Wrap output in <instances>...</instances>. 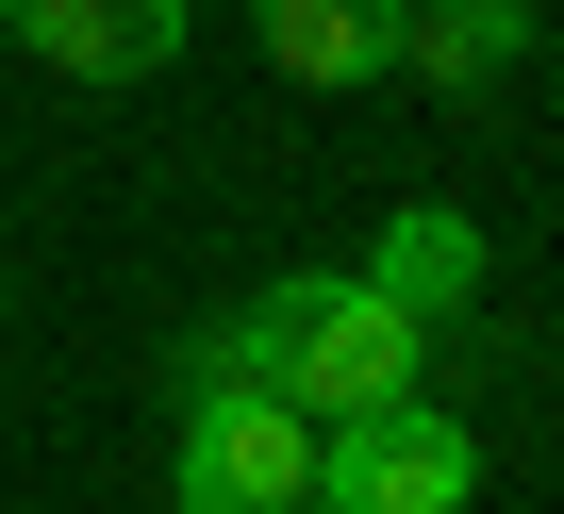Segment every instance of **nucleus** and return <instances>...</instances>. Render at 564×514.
I'll list each match as a JSON object with an SVG mask.
<instances>
[{"mask_svg":"<svg viewBox=\"0 0 564 514\" xmlns=\"http://www.w3.org/2000/svg\"><path fill=\"white\" fill-rule=\"evenodd\" d=\"M300 481H316V415L199 382V415H183V464H166V497H183V514H300Z\"/></svg>","mask_w":564,"mask_h":514,"instance_id":"nucleus-3","label":"nucleus"},{"mask_svg":"<svg viewBox=\"0 0 564 514\" xmlns=\"http://www.w3.org/2000/svg\"><path fill=\"white\" fill-rule=\"evenodd\" d=\"M366 283H382V299H399V316L432 332V316H465V299H481V232H465L448 199H415V216H382V249H366Z\"/></svg>","mask_w":564,"mask_h":514,"instance_id":"nucleus-6","label":"nucleus"},{"mask_svg":"<svg viewBox=\"0 0 564 514\" xmlns=\"http://www.w3.org/2000/svg\"><path fill=\"white\" fill-rule=\"evenodd\" d=\"M0 34L34 67H67V84H150L183 51V0H0Z\"/></svg>","mask_w":564,"mask_h":514,"instance_id":"nucleus-4","label":"nucleus"},{"mask_svg":"<svg viewBox=\"0 0 564 514\" xmlns=\"http://www.w3.org/2000/svg\"><path fill=\"white\" fill-rule=\"evenodd\" d=\"M183 382H232V398H282V415H382V398H432V332L366 283V266H333V283H265V299H232L199 349H183Z\"/></svg>","mask_w":564,"mask_h":514,"instance_id":"nucleus-1","label":"nucleus"},{"mask_svg":"<svg viewBox=\"0 0 564 514\" xmlns=\"http://www.w3.org/2000/svg\"><path fill=\"white\" fill-rule=\"evenodd\" d=\"M531 51V0H415V18H399V67L415 84H498Z\"/></svg>","mask_w":564,"mask_h":514,"instance_id":"nucleus-7","label":"nucleus"},{"mask_svg":"<svg viewBox=\"0 0 564 514\" xmlns=\"http://www.w3.org/2000/svg\"><path fill=\"white\" fill-rule=\"evenodd\" d=\"M399 18H415V0H249V34H265V67L282 84H382L399 67Z\"/></svg>","mask_w":564,"mask_h":514,"instance_id":"nucleus-5","label":"nucleus"},{"mask_svg":"<svg viewBox=\"0 0 564 514\" xmlns=\"http://www.w3.org/2000/svg\"><path fill=\"white\" fill-rule=\"evenodd\" d=\"M0 299H18V283H0Z\"/></svg>","mask_w":564,"mask_h":514,"instance_id":"nucleus-8","label":"nucleus"},{"mask_svg":"<svg viewBox=\"0 0 564 514\" xmlns=\"http://www.w3.org/2000/svg\"><path fill=\"white\" fill-rule=\"evenodd\" d=\"M465 497H481V431L448 398L333 415L316 431V481H300V514H465Z\"/></svg>","mask_w":564,"mask_h":514,"instance_id":"nucleus-2","label":"nucleus"}]
</instances>
